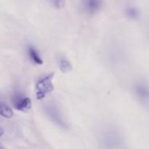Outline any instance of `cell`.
<instances>
[{
  "instance_id": "1",
  "label": "cell",
  "mask_w": 149,
  "mask_h": 149,
  "mask_svg": "<svg viewBox=\"0 0 149 149\" xmlns=\"http://www.w3.org/2000/svg\"><path fill=\"white\" fill-rule=\"evenodd\" d=\"M54 73L49 74L46 77L41 79L36 84V88L37 90L36 97L37 99H42L45 97L46 94L53 91L54 86L52 84V80L54 77Z\"/></svg>"
},
{
  "instance_id": "2",
  "label": "cell",
  "mask_w": 149,
  "mask_h": 149,
  "mask_svg": "<svg viewBox=\"0 0 149 149\" xmlns=\"http://www.w3.org/2000/svg\"><path fill=\"white\" fill-rule=\"evenodd\" d=\"M47 113L49 116V117L55 122L58 126L61 127L63 128H67L66 122L64 121L61 111L58 109V106L54 104L48 105L45 108Z\"/></svg>"
},
{
  "instance_id": "3",
  "label": "cell",
  "mask_w": 149,
  "mask_h": 149,
  "mask_svg": "<svg viewBox=\"0 0 149 149\" xmlns=\"http://www.w3.org/2000/svg\"><path fill=\"white\" fill-rule=\"evenodd\" d=\"M135 93L138 100L149 109V86L146 83L140 82L135 85Z\"/></svg>"
},
{
  "instance_id": "4",
  "label": "cell",
  "mask_w": 149,
  "mask_h": 149,
  "mask_svg": "<svg viewBox=\"0 0 149 149\" xmlns=\"http://www.w3.org/2000/svg\"><path fill=\"white\" fill-rule=\"evenodd\" d=\"M13 104L17 110L27 111L31 108V100L29 97L20 94H16L13 99Z\"/></svg>"
},
{
  "instance_id": "5",
  "label": "cell",
  "mask_w": 149,
  "mask_h": 149,
  "mask_svg": "<svg viewBox=\"0 0 149 149\" xmlns=\"http://www.w3.org/2000/svg\"><path fill=\"white\" fill-rule=\"evenodd\" d=\"M82 5L87 13L93 14L99 11L102 6V1L98 0H87L82 1Z\"/></svg>"
},
{
  "instance_id": "6",
  "label": "cell",
  "mask_w": 149,
  "mask_h": 149,
  "mask_svg": "<svg viewBox=\"0 0 149 149\" xmlns=\"http://www.w3.org/2000/svg\"><path fill=\"white\" fill-rule=\"evenodd\" d=\"M28 55H29V58L33 63H34L36 65H42L43 64V61L39 55V52L36 50V48L33 46H29L27 49Z\"/></svg>"
},
{
  "instance_id": "7",
  "label": "cell",
  "mask_w": 149,
  "mask_h": 149,
  "mask_svg": "<svg viewBox=\"0 0 149 149\" xmlns=\"http://www.w3.org/2000/svg\"><path fill=\"white\" fill-rule=\"evenodd\" d=\"M0 115L4 118L10 119L13 116V111L9 106L0 103Z\"/></svg>"
},
{
  "instance_id": "8",
  "label": "cell",
  "mask_w": 149,
  "mask_h": 149,
  "mask_svg": "<svg viewBox=\"0 0 149 149\" xmlns=\"http://www.w3.org/2000/svg\"><path fill=\"white\" fill-rule=\"evenodd\" d=\"M59 68L61 71L63 73H68L72 70V65L68 60L65 58H61L59 61Z\"/></svg>"
},
{
  "instance_id": "9",
  "label": "cell",
  "mask_w": 149,
  "mask_h": 149,
  "mask_svg": "<svg viewBox=\"0 0 149 149\" xmlns=\"http://www.w3.org/2000/svg\"><path fill=\"white\" fill-rule=\"evenodd\" d=\"M126 15L129 18L136 19L139 17V11L135 7H129L126 10Z\"/></svg>"
},
{
  "instance_id": "10",
  "label": "cell",
  "mask_w": 149,
  "mask_h": 149,
  "mask_svg": "<svg viewBox=\"0 0 149 149\" xmlns=\"http://www.w3.org/2000/svg\"><path fill=\"white\" fill-rule=\"evenodd\" d=\"M54 4H55V5L56 6V7H58V6H62V4H63V2L62 1H55V2H54Z\"/></svg>"
},
{
  "instance_id": "11",
  "label": "cell",
  "mask_w": 149,
  "mask_h": 149,
  "mask_svg": "<svg viewBox=\"0 0 149 149\" xmlns=\"http://www.w3.org/2000/svg\"><path fill=\"white\" fill-rule=\"evenodd\" d=\"M3 134H4V131H3L2 128L0 127V137H1L3 135Z\"/></svg>"
},
{
  "instance_id": "12",
  "label": "cell",
  "mask_w": 149,
  "mask_h": 149,
  "mask_svg": "<svg viewBox=\"0 0 149 149\" xmlns=\"http://www.w3.org/2000/svg\"><path fill=\"white\" fill-rule=\"evenodd\" d=\"M0 149H7V148H4V147L3 146L1 145V144H0Z\"/></svg>"
}]
</instances>
